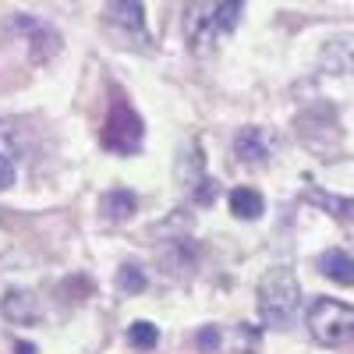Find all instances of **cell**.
I'll use <instances>...</instances> for the list:
<instances>
[{
  "label": "cell",
  "mask_w": 354,
  "mask_h": 354,
  "mask_svg": "<svg viewBox=\"0 0 354 354\" xmlns=\"http://www.w3.org/2000/svg\"><path fill=\"white\" fill-rule=\"evenodd\" d=\"M301 305V283L287 266H277L259 280V315L266 326L273 330H287Z\"/></svg>",
  "instance_id": "cell-1"
},
{
  "label": "cell",
  "mask_w": 354,
  "mask_h": 354,
  "mask_svg": "<svg viewBox=\"0 0 354 354\" xmlns=\"http://www.w3.org/2000/svg\"><path fill=\"white\" fill-rule=\"evenodd\" d=\"M308 333L322 347H340L354 337V308L333 298H319L308 308Z\"/></svg>",
  "instance_id": "cell-2"
},
{
  "label": "cell",
  "mask_w": 354,
  "mask_h": 354,
  "mask_svg": "<svg viewBox=\"0 0 354 354\" xmlns=\"http://www.w3.org/2000/svg\"><path fill=\"white\" fill-rule=\"evenodd\" d=\"M100 142L110 153H124V156L135 153L142 145V117L124 100H113L106 121H103V131H100Z\"/></svg>",
  "instance_id": "cell-3"
},
{
  "label": "cell",
  "mask_w": 354,
  "mask_h": 354,
  "mask_svg": "<svg viewBox=\"0 0 354 354\" xmlns=\"http://www.w3.org/2000/svg\"><path fill=\"white\" fill-rule=\"evenodd\" d=\"M220 36H223L220 4H213V0H192L185 8V43H188V50L202 57L216 46Z\"/></svg>",
  "instance_id": "cell-4"
},
{
  "label": "cell",
  "mask_w": 354,
  "mask_h": 354,
  "mask_svg": "<svg viewBox=\"0 0 354 354\" xmlns=\"http://www.w3.org/2000/svg\"><path fill=\"white\" fill-rule=\"evenodd\" d=\"M103 21H106L110 32H117V39H124V43H149L142 0H106Z\"/></svg>",
  "instance_id": "cell-5"
},
{
  "label": "cell",
  "mask_w": 354,
  "mask_h": 354,
  "mask_svg": "<svg viewBox=\"0 0 354 354\" xmlns=\"http://www.w3.org/2000/svg\"><path fill=\"white\" fill-rule=\"evenodd\" d=\"M280 153V138L270 131V128H259V124H248L234 135V156L248 167H259L266 160H273Z\"/></svg>",
  "instance_id": "cell-6"
},
{
  "label": "cell",
  "mask_w": 354,
  "mask_h": 354,
  "mask_svg": "<svg viewBox=\"0 0 354 354\" xmlns=\"http://www.w3.org/2000/svg\"><path fill=\"white\" fill-rule=\"evenodd\" d=\"M11 28H18V32H28V46H32V61H36V64H46L50 57L61 50V36H57V28L46 25V21H36V18H15Z\"/></svg>",
  "instance_id": "cell-7"
},
{
  "label": "cell",
  "mask_w": 354,
  "mask_h": 354,
  "mask_svg": "<svg viewBox=\"0 0 354 354\" xmlns=\"http://www.w3.org/2000/svg\"><path fill=\"white\" fill-rule=\"evenodd\" d=\"M0 312H4L8 322H15V326H32V322L43 319V301H39V294L36 290H8L4 294V301H0Z\"/></svg>",
  "instance_id": "cell-8"
},
{
  "label": "cell",
  "mask_w": 354,
  "mask_h": 354,
  "mask_svg": "<svg viewBox=\"0 0 354 354\" xmlns=\"http://www.w3.org/2000/svg\"><path fill=\"white\" fill-rule=\"evenodd\" d=\"M319 68L330 75H354V36H337L319 50Z\"/></svg>",
  "instance_id": "cell-9"
},
{
  "label": "cell",
  "mask_w": 354,
  "mask_h": 354,
  "mask_svg": "<svg viewBox=\"0 0 354 354\" xmlns=\"http://www.w3.org/2000/svg\"><path fill=\"white\" fill-rule=\"evenodd\" d=\"M135 209H138V198H135L128 188H110V192L100 195V213H103L110 223H124V220H131Z\"/></svg>",
  "instance_id": "cell-10"
},
{
  "label": "cell",
  "mask_w": 354,
  "mask_h": 354,
  "mask_svg": "<svg viewBox=\"0 0 354 354\" xmlns=\"http://www.w3.org/2000/svg\"><path fill=\"white\" fill-rule=\"evenodd\" d=\"M319 270L326 273L333 283L351 287V283H354V255H347V252H340V248H330V252H322Z\"/></svg>",
  "instance_id": "cell-11"
},
{
  "label": "cell",
  "mask_w": 354,
  "mask_h": 354,
  "mask_svg": "<svg viewBox=\"0 0 354 354\" xmlns=\"http://www.w3.org/2000/svg\"><path fill=\"white\" fill-rule=\"evenodd\" d=\"M262 209H266V202L255 188H234L230 192V213L238 220H259Z\"/></svg>",
  "instance_id": "cell-12"
},
{
  "label": "cell",
  "mask_w": 354,
  "mask_h": 354,
  "mask_svg": "<svg viewBox=\"0 0 354 354\" xmlns=\"http://www.w3.org/2000/svg\"><path fill=\"white\" fill-rule=\"evenodd\" d=\"M308 198L315 202V205H322V209H330L333 216H340V220H351L354 216V198H340V195H330V192H308Z\"/></svg>",
  "instance_id": "cell-13"
},
{
  "label": "cell",
  "mask_w": 354,
  "mask_h": 354,
  "mask_svg": "<svg viewBox=\"0 0 354 354\" xmlns=\"http://www.w3.org/2000/svg\"><path fill=\"white\" fill-rule=\"evenodd\" d=\"M117 290H121V294H142V290H145V273H142V266L124 262L121 273H117Z\"/></svg>",
  "instance_id": "cell-14"
},
{
  "label": "cell",
  "mask_w": 354,
  "mask_h": 354,
  "mask_svg": "<svg viewBox=\"0 0 354 354\" xmlns=\"http://www.w3.org/2000/svg\"><path fill=\"white\" fill-rule=\"evenodd\" d=\"M156 340H160V330L153 326V322H131V326H128V344L138 347V351L156 347Z\"/></svg>",
  "instance_id": "cell-15"
},
{
  "label": "cell",
  "mask_w": 354,
  "mask_h": 354,
  "mask_svg": "<svg viewBox=\"0 0 354 354\" xmlns=\"http://www.w3.org/2000/svg\"><path fill=\"white\" fill-rule=\"evenodd\" d=\"M241 8H245V0H220V28H223V36H230L234 28H238Z\"/></svg>",
  "instance_id": "cell-16"
},
{
  "label": "cell",
  "mask_w": 354,
  "mask_h": 354,
  "mask_svg": "<svg viewBox=\"0 0 354 354\" xmlns=\"http://www.w3.org/2000/svg\"><path fill=\"white\" fill-rule=\"evenodd\" d=\"M195 344H198V351L213 354V351H220V344H223V333H220L216 326H202V330L195 333Z\"/></svg>",
  "instance_id": "cell-17"
},
{
  "label": "cell",
  "mask_w": 354,
  "mask_h": 354,
  "mask_svg": "<svg viewBox=\"0 0 354 354\" xmlns=\"http://www.w3.org/2000/svg\"><path fill=\"white\" fill-rule=\"evenodd\" d=\"M15 177H18V163H15V156H4V153H0V192L11 188V185H15Z\"/></svg>",
  "instance_id": "cell-18"
},
{
  "label": "cell",
  "mask_w": 354,
  "mask_h": 354,
  "mask_svg": "<svg viewBox=\"0 0 354 354\" xmlns=\"http://www.w3.org/2000/svg\"><path fill=\"white\" fill-rule=\"evenodd\" d=\"M216 181H209V177H202V181L195 185V202L198 205H209V202H216Z\"/></svg>",
  "instance_id": "cell-19"
},
{
  "label": "cell",
  "mask_w": 354,
  "mask_h": 354,
  "mask_svg": "<svg viewBox=\"0 0 354 354\" xmlns=\"http://www.w3.org/2000/svg\"><path fill=\"white\" fill-rule=\"evenodd\" d=\"M15 351H18V354H36V347H32V344H25V340H18Z\"/></svg>",
  "instance_id": "cell-20"
}]
</instances>
